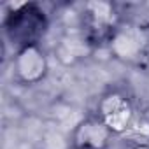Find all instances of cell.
<instances>
[{
	"label": "cell",
	"instance_id": "4",
	"mask_svg": "<svg viewBox=\"0 0 149 149\" xmlns=\"http://www.w3.org/2000/svg\"><path fill=\"white\" fill-rule=\"evenodd\" d=\"M107 47L114 58L128 63H135L146 54L149 47V35L146 28L140 26L139 23L121 21Z\"/></svg>",
	"mask_w": 149,
	"mask_h": 149
},
{
	"label": "cell",
	"instance_id": "2",
	"mask_svg": "<svg viewBox=\"0 0 149 149\" xmlns=\"http://www.w3.org/2000/svg\"><path fill=\"white\" fill-rule=\"evenodd\" d=\"M83 35L95 46H109L114 32L121 25V18L111 2H88L83 9Z\"/></svg>",
	"mask_w": 149,
	"mask_h": 149
},
{
	"label": "cell",
	"instance_id": "7",
	"mask_svg": "<svg viewBox=\"0 0 149 149\" xmlns=\"http://www.w3.org/2000/svg\"><path fill=\"white\" fill-rule=\"evenodd\" d=\"M128 149H149V142H132Z\"/></svg>",
	"mask_w": 149,
	"mask_h": 149
},
{
	"label": "cell",
	"instance_id": "1",
	"mask_svg": "<svg viewBox=\"0 0 149 149\" xmlns=\"http://www.w3.org/2000/svg\"><path fill=\"white\" fill-rule=\"evenodd\" d=\"M4 32L16 51L25 46L39 44L47 32V16L37 4H16L4 14Z\"/></svg>",
	"mask_w": 149,
	"mask_h": 149
},
{
	"label": "cell",
	"instance_id": "6",
	"mask_svg": "<svg viewBox=\"0 0 149 149\" xmlns=\"http://www.w3.org/2000/svg\"><path fill=\"white\" fill-rule=\"evenodd\" d=\"M112 139V132L95 116L81 119L72 130L70 146L74 149H107Z\"/></svg>",
	"mask_w": 149,
	"mask_h": 149
},
{
	"label": "cell",
	"instance_id": "5",
	"mask_svg": "<svg viewBox=\"0 0 149 149\" xmlns=\"http://www.w3.org/2000/svg\"><path fill=\"white\" fill-rule=\"evenodd\" d=\"M49 72V60L40 44L25 46L14 53L13 76L19 84L33 86L46 79Z\"/></svg>",
	"mask_w": 149,
	"mask_h": 149
},
{
	"label": "cell",
	"instance_id": "3",
	"mask_svg": "<svg viewBox=\"0 0 149 149\" xmlns=\"http://www.w3.org/2000/svg\"><path fill=\"white\" fill-rule=\"evenodd\" d=\"M97 116L112 132V135L128 133L135 123V107L128 95L112 90L100 97L97 105Z\"/></svg>",
	"mask_w": 149,
	"mask_h": 149
}]
</instances>
